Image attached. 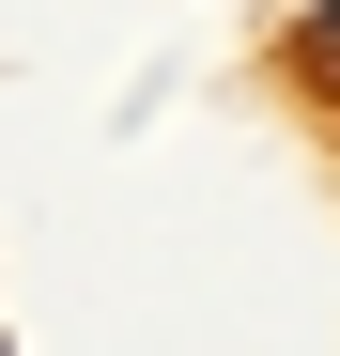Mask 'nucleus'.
Here are the masks:
<instances>
[{
	"mask_svg": "<svg viewBox=\"0 0 340 356\" xmlns=\"http://www.w3.org/2000/svg\"><path fill=\"white\" fill-rule=\"evenodd\" d=\"M294 47H309V63H325V78H340V0H325V16H309V31H294Z\"/></svg>",
	"mask_w": 340,
	"mask_h": 356,
	"instance_id": "1",
	"label": "nucleus"
}]
</instances>
